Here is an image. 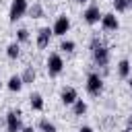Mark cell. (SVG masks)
Instances as JSON below:
<instances>
[{
	"label": "cell",
	"mask_w": 132,
	"mask_h": 132,
	"mask_svg": "<svg viewBox=\"0 0 132 132\" xmlns=\"http://www.w3.org/2000/svg\"><path fill=\"white\" fill-rule=\"evenodd\" d=\"M89 50H91V56H93V62L97 64V66H101L103 70L107 68V62H109V47L99 39V35H93V39H91V45H89Z\"/></svg>",
	"instance_id": "cell-1"
},
{
	"label": "cell",
	"mask_w": 132,
	"mask_h": 132,
	"mask_svg": "<svg viewBox=\"0 0 132 132\" xmlns=\"http://www.w3.org/2000/svg\"><path fill=\"white\" fill-rule=\"evenodd\" d=\"M29 10V2L27 0H12L10 2V8H8V21L10 23H16L19 19H23Z\"/></svg>",
	"instance_id": "cell-2"
},
{
	"label": "cell",
	"mask_w": 132,
	"mask_h": 132,
	"mask_svg": "<svg viewBox=\"0 0 132 132\" xmlns=\"http://www.w3.org/2000/svg\"><path fill=\"white\" fill-rule=\"evenodd\" d=\"M87 93L91 97H99L103 93V78L99 76V72H89L87 74Z\"/></svg>",
	"instance_id": "cell-3"
},
{
	"label": "cell",
	"mask_w": 132,
	"mask_h": 132,
	"mask_svg": "<svg viewBox=\"0 0 132 132\" xmlns=\"http://www.w3.org/2000/svg\"><path fill=\"white\" fill-rule=\"evenodd\" d=\"M45 70H47L50 76H58V74H62V70H64V60H62V56H60L58 52H54V54L47 56Z\"/></svg>",
	"instance_id": "cell-4"
},
{
	"label": "cell",
	"mask_w": 132,
	"mask_h": 132,
	"mask_svg": "<svg viewBox=\"0 0 132 132\" xmlns=\"http://www.w3.org/2000/svg\"><path fill=\"white\" fill-rule=\"evenodd\" d=\"M4 120H6V132H21V130H23L21 109H10Z\"/></svg>",
	"instance_id": "cell-5"
},
{
	"label": "cell",
	"mask_w": 132,
	"mask_h": 132,
	"mask_svg": "<svg viewBox=\"0 0 132 132\" xmlns=\"http://www.w3.org/2000/svg\"><path fill=\"white\" fill-rule=\"evenodd\" d=\"M101 10H99V4H89L87 8H85V12H82V19H85V23L87 25H95V23H99L101 21Z\"/></svg>",
	"instance_id": "cell-6"
},
{
	"label": "cell",
	"mask_w": 132,
	"mask_h": 132,
	"mask_svg": "<svg viewBox=\"0 0 132 132\" xmlns=\"http://www.w3.org/2000/svg\"><path fill=\"white\" fill-rule=\"evenodd\" d=\"M68 29H70V19H68L66 14H60V16L56 19L54 27H52L54 35H58V37H64V35L68 33Z\"/></svg>",
	"instance_id": "cell-7"
},
{
	"label": "cell",
	"mask_w": 132,
	"mask_h": 132,
	"mask_svg": "<svg viewBox=\"0 0 132 132\" xmlns=\"http://www.w3.org/2000/svg\"><path fill=\"white\" fill-rule=\"evenodd\" d=\"M101 27H103V31H118L120 21H118V16L113 12H105L101 16Z\"/></svg>",
	"instance_id": "cell-8"
},
{
	"label": "cell",
	"mask_w": 132,
	"mask_h": 132,
	"mask_svg": "<svg viewBox=\"0 0 132 132\" xmlns=\"http://www.w3.org/2000/svg\"><path fill=\"white\" fill-rule=\"evenodd\" d=\"M52 35H54V31H52L50 27H41V29L37 31V47H39V50H45V47L50 45Z\"/></svg>",
	"instance_id": "cell-9"
},
{
	"label": "cell",
	"mask_w": 132,
	"mask_h": 132,
	"mask_svg": "<svg viewBox=\"0 0 132 132\" xmlns=\"http://www.w3.org/2000/svg\"><path fill=\"white\" fill-rule=\"evenodd\" d=\"M76 99H78V91H76L74 87H66V89H62V93H60V101H62L64 105H74Z\"/></svg>",
	"instance_id": "cell-10"
},
{
	"label": "cell",
	"mask_w": 132,
	"mask_h": 132,
	"mask_svg": "<svg viewBox=\"0 0 132 132\" xmlns=\"http://www.w3.org/2000/svg\"><path fill=\"white\" fill-rule=\"evenodd\" d=\"M21 78H23V85H33V82H35V78H37V70H35L33 66H27V68L23 70Z\"/></svg>",
	"instance_id": "cell-11"
},
{
	"label": "cell",
	"mask_w": 132,
	"mask_h": 132,
	"mask_svg": "<svg viewBox=\"0 0 132 132\" xmlns=\"http://www.w3.org/2000/svg\"><path fill=\"white\" fill-rule=\"evenodd\" d=\"M6 87H8V91L19 93V91L23 89V78H21V74H12V76L8 78V82H6Z\"/></svg>",
	"instance_id": "cell-12"
},
{
	"label": "cell",
	"mask_w": 132,
	"mask_h": 132,
	"mask_svg": "<svg viewBox=\"0 0 132 132\" xmlns=\"http://www.w3.org/2000/svg\"><path fill=\"white\" fill-rule=\"evenodd\" d=\"M130 72H132V66L128 60H120L118 62V76L120 78H130Z\"/></svg>",
	"instance_id": "cell-13"
},
{
	"label": "cell",
	"mask_w": 132,
	"mask_h": 132,
	"mask_svg": "<svg viewBox=\"0 0 132 132\" xmlns=\"http://www.w3.org/2000/svg\"><path fill=\"white\" fill-rule=\"evenodd\" d=\"M29 105L35 111H41L43 109V97H41V93H31L29 95Z\"/></svg>",
	"instance_id": "cell-14"
},
{
	"label": "cell",
	"mask_w": 132,
	"mask_h": 132,
	"mask_svg": "<svg viewBox=\"0 0 132 132\" xmlns=\"http://www.w3.org/2000/svg\"><path fill=\"white\" fill-rule=\"evenodd\" d=\"M27 14H29L31 19H41V16L45 14V10H43V6H41V2H33V4L29 6V10H27Z\"/></svg>",
	"instance_id": "cell-15"
},
{
	"label": "cell",
	"mask_w": 132,
	"mask_h": 132,
	"mask_svg": "<svg viewBox=\"0 0 132 132\" xmlns=\"http://www.w3.org/2000/svg\"><path fill=\"white\" fill-rule=\"evenodd\" d=\"M6 56H8L10 60H16V58L21 56V43H19V41L8 43V45H6Z\"/></svg>",
	"instance_id": "cell-16"
},
{
	"label": "cell",
	"mask_w": 132,
	"mask_h": 132,
	"mask_svg": "<svg viewBox=\"0 0 132 132\" xmlns=\"http://www.w3.org/2000/svg\"><path fill=\"white\" fill-rule=\"evenodd\" d=\"M87 109H89V107H87V101H85V99H80V97H78V99H76V103L72 105V113H74V116H85V113H87Z\"/></svg>",
	"instance_id": "cell-17"
},
{
	"label": "cell",
	"mask_w": 132,
	"mask_h": 132,
	"mask_svg": "<svg viewBox=\"0 0 132 132\" xmlns=\"http://www.w3.org/2000/svg\"><path fill=\"white\" fill-rule=\"evenodd\" d=\"M37 128H39L41 132H58L56 124H54V122H50L47 118H41V120H39V124H37Z\"/></svg>",
	"instance_id": "cell-18"
},
{
	"label": "cell",
	"mask_w": 132,
	"mask_h": 132,
	"mask_svg": "<svg viewBox=\"0 0 132 132\" xmlns=\"http://www.w3.org/2000/svg\"><path fill=\"white\" fill-rule=\"evenodd\" d=\"M113 8L116 12H126L128 8H132V0H113Z\"/></svg>",
	"instance_id": "cell-19"
},
{
	"label": "cell",
	"mask_w": 132,
	"mask_h": 132,
	"mask_svg": "<svg viewBox=\"0 0 132 132\" xmlns=\"http://www.w3.org/2000/svg\"><path fill=\"white\" fill-rule=\"evenodd\" d=\"M16 41H19V43H27V41H29V31H27L25 27L16 29Z\"/></svg>",
	"instance_id": "cell-20"
},
{
	"label": "cell",
	"mask_w": 132,
	"mask_h": 132,
	"mask_svg": "<svg viewBox=\"0 0 132 132\" xmlns=\"http://www.w3.org/2000/svg\"><path fill=\"white\" fill-rule=\"evenodd\" d=\"M74 47H76V43L72 39H62L60 41V50L62 52H74Z\"/></svg>",
	"instance_id": "cell-21"
},
{
	"label": "cell",
	"mask_w": 132,
	"mask_h": 132,
	"mask_svg": "<svg viewBox=\"0 0 132 132\" xmlns=\"http://www.w3.org/2000/svg\"><path fill=\"white\" fill-rule=\"evenodd\" d=\"M78 132H93V128H91V126H80Z\"/></svg>",
	"instance_id": "cell-22"
},
{
	"label": "cell",
	"mask_w": 132,
	"mask_h": 132,
	"mask_svg": "<svg viewBox=\"0 0 132 132\" xmlns=\"http://www.w3.org/2000/svg\"><path fill=\"white\" fill-rule=\"evenodd\" d=\"M126 128H130V130H132V113H130V116H128V120H126Z\"/></svg>",
	"instance_id": "cell-23"
},
{
	"label": "cell",
	"mask_w": 132,
	"mask_h": 132,
	"mask_svg": "<svg viewBox=\"0 0 132 132\" xmlns=\"http://www.w3.org/2000/svg\"><path fill=\"white\" fill-rule=\"evenodd\" d=\"M21 132H35V130H33V126H23Z\"/></svg>",
	"instance_id": "cell-24"
},
{
	"label": "cell",
	"mask_w": 132,
	"mask_h": 132,
	"mask_svg": "<svg viewBox=\"0 0 132 132\" xmlns=\"http://www.w3.org/2000/svg\"><path fill=\"white\" fill-rule=\"evenodd\" d=\"M128 87H130V91H132V74H130V78H128Z\"/></svg>",
	"instance_id": "cell-25"
},
{
	"label": "cell",
	"mask_w": 132,
	"mask_h": 132,
	"mask_svg": "<svg viewBox=\"0 0 132 132\" xmlns=\"http://www.w3.org/2000/svg\"><path fill=\"white\" fill-rule=\"evenodd\" d=\"M76 4H85V2H89V0H74Z\"/></svg>",
	"instance_id": "cell-26"
},
{
	"label": "cell",
	"mask_w": 132,
	"mask_h": 132,
	"mask_svg": "<svg viewBox=\"0 0 132 132\" xmlns=\"http://www.w3.org/2000/svg\"><path fill=\"white\" fill-rule=\"evenodd\" d=\"M122 132H132V130H130V128H124V130H122Z\"/></svg>",
	"instance_id": "cell-27"
}]
</instances>
